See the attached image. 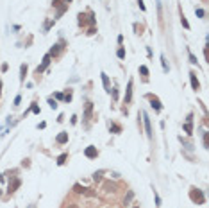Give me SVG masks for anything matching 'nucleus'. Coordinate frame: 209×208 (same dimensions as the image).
I'll list each match as a JSON object with an SVG mask.
<instances>
[{
  "instance_id": "1",
  "label": "nucleus",
  "mask_w": 209,
  "mask_h": 208,
  "mask_svg": "<svg viewBox=\"0 0 209 208\" xmlns=\"http://www.w3.org/2000/svg\"><path fill=\"white\" fill-rule=\"evenodd\" d=\"M190 199H191L195 204H204V201H205V196H204V192H202L200 189H195V187H191V190H190Z\"/></svg>"
},
{
  "instance_id": "2",
  "label": "nucleus",
  "mask_w": 209,
  "mask_h": 208,
  "mask_svg": "<svg viewBox=\"0 0 209 208\" xmlns=\"http://www.w3.org/2000/svg\"><path fill=\"white\" fill-rule=\"evenodd\" d=\"M145 97H147V101L150 102V106H152L156 111H161V109H163V104H161V101H159V99H157L154 94H147Z\"/></svg>"
},
{
  "instance_id": "3",
  "label": "nucleus",
  "mask_w": 209,
  "mask_h": 208,
  "mask_svg": "<svg viewBox=\"0 0 209 208\" xmlns=\"http://www.w3.org/2000/svg\"><path fill=\"white\" fill-rule=\"evenodd\" d=\"M84 156H86V158H89V160L97 158V156H98V149H97L95 145H88V147L84 149Z\"/></svg>"
},
{
  "instance_id": "4",
  "label": "nucleus",
  "mask_w": 209,
  "mask_h": 208,
  "mask_svg": "<svg viewBox=\"0 0 209 208\" xmlns=\"http://www.w3.org/2000/svg\"><path fill=\"white\" fill-rule=\"evenodd\" d=\"M50 59H52V58H50L49 54H45V56H43V61H41V65H39V66L36 68V76H39V74H41V72L45 70V68L50 65Z\"/></svg>"
},
{
  "instance_id": "5",
  "label": "nucleus",
  "mask_w": 209,
  "mask_h": 208,
  "mask_svg": "<svg viewBox=\"0 0 209 208\" xmlns=\"http://www.w3.org/2000/svg\"><path fill=\"white\" fill-rule=\"evenodd\" d=\"M63 45H64V41H59V43H56V45H54V47L50 49V52H49V56H50V58H52V56H59V54L63 52V49H64V47H63Z\"/></svg>"
},
{
  "instance_id": "6",
  "label": "nucleus",
  "mask_w": 209,
  "mask_h": 208,
  "mask_svg": "<svg viewBox=\"0 0 209 208\" xmlns=\"http://www.w3.org/2000/svg\"><path fill=\"white\" fill-rule=\"evenodd\" d=\"M141 115H143V124H145V129H147V136L152 138V124H150V119H148L147 113H141Z\"/></svg>"
},
{
  "instance_id": "7",
  "label": "nucleus",
  "mask_w": 209,
  "mask_h": 208,
  "mask_svg": "<svg viewBox=\"0 0 209 208\" xmlns=\"http://www.w3.org/2000/svg\"><path fill=\"white\" fill-rule=\"evenodd\" d=\"M184 131L188 133V135H191V133H193V115H191V113L188 115V119H186V124H184Z\"/></svg>"
},
{
  "instance_id": "8",
  "label": "nucleus",
  "mask_w": 209,
  "mask_h": 208,
  "mask_svg": "<svg viewBox=\"0 0 209 208\" xmlns=\"http://www.w3.org/2000/svg\"><path fill=\"white\" fill-rule=\"evenodd\" d=\"M20 185H21V179H18V178H14L13 181H9V189H7V192H9V194H13V192H16V189H20Z\"/></svg>"
},
{
  "instance_id": "9",
  "label": "nucleus",
  "mask_w": 209,
  "mask_h": 208,
  "mask_svg": "<svg viewBox=\"0 0 209 208\" xmlns=\"http://www.w3.org/2000/svg\"><path fill=\"white\" fill-rule=\"evenodd\" d=\"M190 81H191V88H193L195 91H198V90H200V83H198L195 72H190Z\"/></svg>"
},
{
  "instance_id": "10",
  "label": "nucleus",
  "mask_w": 209,
  "mask_h": 208,
  "mask_svg": "<svg viewBox=\"0 0 209 208\" xmlns=\"http://www.w3.org/2000/svg\"><path fill=\"white\" fill-rule=\"evenodd\" d=\"M91 113H93V104L91 102H86V109H84V120L86 122L91 120Z\"/></svg>"
},
{
  "instance_id": "11",
  "label": "nucleus",
  "mask_w": 209,
  "mask_h": 208,
  "mask_svg": "<svg viewBox=\"0 0 209 208\" xmlns=\"http://www.w3.org/2000/svg\"><path fill=\"white\" fill-rule=\"evenodd\" d=\"M132 101V81L127 83V90H125V102L129 104Z\"/></svg>"
},
{
  "instance_id": "12",
  "label": "nucleus",
  "mask_w": 209,
  "mask_h": 208,
  "mask_svg": "<svg viewBox=\"0 0 209 208\" xmlns=\"http://www.w3.org/2000/svg\"><path fill=\"white\" fill-rule=\"evenodd\" d=\"M56 142L61 144V145L66 144V142H68V133H66V131H61V133L57 135V138H56Z\"/></svg>"
},
{
  "instance_id": "13",
  "label": "nucleus",
  "mask_w": 209,
  "mask_h": 208,
  "mask_svg": "<svg viewBox=\"0 0 209 208\" xmlns=\"http://www.w3.org/2000/svg\"><path fill=\"white\" fill-rule=\"evenodd\" d=\"M100 77H102V83H104V90L107 91V94H109V91H111V84H109V77H107V74H100Z\"/></svg>"
},
{
  "instance_id": "14",
  "label": "nucleus",
  "mask_w": 209,
  "mask_h": 208,
  "mask_svg": "<svg viewBox=\"0 0 209 208\" xmlns=\"http://www.w3.org/2000/svg\"><path fill=\"white\" fill-rule=\"evenodd\" d=\"M104 190H106V192H116V185L111 183V181H106V183H104Z\"/></svg>"
},
{
  "instance_id": "15",
  "label": "nucleus",
  "mask_w": 209,
  "mask_h": 208,
  "mask_svg": "<svg viewBox=\"0 0 209 208\" xmlns=\"http://www.w3.org/2000/svg\"><path fill=\"white\" fill-rule=\"evenodd\" d=\"M86 190H88V189L82 187L81 183H75V185H73V192H75V194H86Z\"/></svg>"
},
{
  "instance_id": "16",
  "label": "nucleus",
  "mask_w": 209,
  "mask_h": 208,
  "mask_svg": "<svg viewBox=\"0 0 209 208\" xmlns=\"http://www.w3.org/2000/svg\"><path fill=\"white\" fill-rule=\"evenodd\" d=\"M25 76H27V65H21L20 66V81L21 83L25 81Z\"/></svg>"
},
{
  "instance_id": "17",
  "label": "nucleus",
  "mask_w": 209,
  "mask_h": 208,
  "mask_svg": "<svg viewBox=\"0 0 209 208\" xmlns=\"http://www.w3.org/2000/svg\"><path fill=\"white\" fill-rule=\"evenodd\" d=\"M109 129H111V133H122V126L114 124V122H109Z\"/></svg>"
},
{
  "instance_id": "18",
  "label": "nucleus",
  "mask_w": 209,
  "mask_h": 208,
  "mask_svg": "<svg viewBox=\"0 0 209 208\" xmlns=\"http://www.w3.org/2000/svg\"><path fill=\"white\" fill-rule=\"evenodd\" d=\"M139 74H141V76H143V79L147 81V79H148V68H147L145 65H141V66H139Z\"/></svg>"
},
{
  "instance_id": "19",
  "label": "nucleus",
  "mask_w": 209,
  "mask_h": 208,
  "mask_svg": "<svg viewBox=\"0 0 209 208\" xmlns=\"http://www.w3.org/2000/svg\"><path fill=\"white\" fill-rule=\"evenodd\" d=\"M72 95H73L72 90H66L64 94H63V101H64V102H70V101H72Z\"/></svg>"
},
{
  "instance_id": "20",
  "label": "nucleus",
  "mask_w": 209,
  "mask_h": 208,
  "mask_svg": "<svg viewBox=\"0 0 209 208\" xmlns=\"http://www.w3.org/2000/svg\"><path fill=\"white\" fill-rule=\"evenodd\" d=\"M77 18H79V25H86V24H88V20H86L88 16H86L84 13H79V16H77Z\"/></svg>"
},
{
  "instance_id": "21",
  "label": "nucleus",
  "mask_w": 209,
  "mask_h": 208,
  "mask_svg": "<svg viewBox=\"0 0 209 208\" xmlns=\"http://www.w3.org/2000/svg\"><path fill=\"white\" fill-rule=\"evenodd\" d=\"M180 24H182V27H184V29H190V22L186 20V16L182 14V11H180Z\"/></svg>"
},
{
  "instance_id": "22",
  "label": "nucleus",
  "mask_w": 209,
  "mask_h": 208,
  "mask_svg": "<svg viewBox=\"0 0 209 208\" xmlns=\"http://www.w3.org/2000/svg\"><path fill=\"white\" fill-rule=\"evenodd\" d=\"M161 65H163V70H165V72H168V70H170L168 61H166V58H165V56H161Z\"/></svg>"
},
{
  "instance_id": "23",
  "label": "nucleus",
  "mask_w": 209,
  "mask_h": 208,
  "mask_svg": "<svg viewBox=\"0 0 209 208\" xmlns=\"http://www.w3.org/2000/svg\"><path fill=\"white\" fill-rule=\"evenodd\" d=\"M68 160V154L64 153V154H61L59 158H57V165H64V161Z\"/></svg>"
},
{
  "instance_id": "24",
  "label": "nucleus",
  "mask_w": 209,
  "mask_h": 208,
  "mask_svg": "<svg viewBox=\"0 0 209 208\" xmlns=\"http://www.w3.org/2000/svg\"><path fill=\"white\" fill-rule=\"evenodd\" d=\"M188 58H190V63H191V65H197V58H195V54H193L190 49H188Z\"/></svg>"
},
{
  "instance_id": "25",
  "label": "nucleus",
  "mask_w": 209,
  "mask_h": 208,
  "mask_svg": "<svg viewBox=\"0 0 209 208\" xmlns=\"http://www.w3.org/2000/svg\"><path fill=\"white\" fill-rule=\"evenodd\" d=\"M102 174H104L102 171H98V172H95V174H93V181H95V183H98V181L102 179Z\"/></svg>"
},
{
  "instance_id": "26",
  "label": "nucleus",
  "mask_w": 209,
  "mask_h": 208,
  "mask_svg": "<svg viewBox=\"0 0 209 208\" xmlns=\"http://www.w3.org/2000/svg\"><path fill=\"white\" fill-rule=\"evenodd\" d=\"M116 56H118L120 59H125V49H123V47H120L118 50H116Z\"/></svg>"
},
{
  "instance_id": "27",
  "label": "nucleus",
  "mask_w": 209,
  "mask_h": 208,
  "mask_svg": "<svg viewBox=\"0 0 209 208\" xmlns=\"http://www.w3.org/2000/svg\"><path fill=\"white\" fill-rule=\"evenodd\" d=\"M109 94L113 95V99H114V101H118V88H116V86H114V88L109 91Z\"/></svg>"
},
{
  "instance_id": "28",
  "label": "nucleus",
  "mask_w": 209,
  "mask_h": 208,
  "mask_svg": "<svg viewBox=\"0 0 209 208\" xmlns=\"http://www.w3.org/2000/svg\"><path fill=\"white\" fill-rule=\"evenodd\" d=\"M31 111L36 113V115H39V106H38L36 102H32V104H31Z\"/></svg>"
},
{
  "instance_id": "29",
  "label": "nucleus",
  "mask_w": 209,
  "mask_h": 208,
  "mask_svg": "<svg viewBox=\"0 0 209 208\" xmlns=\"http://www.w3.org/2000/svg\"><path fill=\"white\" fill-rule=\"evenodd\" d=\"M154 199H156V206L161 208V197H159V194H157L156 190H154Z\"/></svg>"
},
{
  "instance_id": "30",
  "label": "nucleus",
  "mask_w": 209,
  "mask_h": 208,
  "mask_svg": "<svg viewBox=\"0 0 209 208\" xmlns=\"http://www.w3.org/2000/svg\"><path fill=\"white\" fill-rule=\"evenodd\" d=\"M195 14H197V16H198V18H204V16H205V11H204V9H200V7H198V9H195Z\"/></svg>"
},
{
  "instance_id": "31",
  "label": "nucleus",
  "mask_w": 209,
  "mask_h": 208,
  "mask_svg": "<svg viewBox=\"0 0 209 208\" xmlns=\"http://www.w3.org/2000/svg\"><path fill=\"white\" fill-rule=\"evenodd\" d=\"M132 197H134V192H132V190H129V192H127V197H125V201H123V203H125V204H129V201H131Z\"/></svg>"
},
{
  "instance_id": "32",
  "label": "nucleus",
  "mask_w": 209,
  "mask_h": 208,
  "mask_svg": "<svg viewBox=\"0 0 209 208\" xmlns=\"http://www.w3.org/2000/svg\"><path fill=\"white\" fill-rule=\"evenodd\" d=\"M134 31H136V34H141V32H143V25L134 24Z\"/></svg>"
},
{
  "instance_id": "33",
  "label": "nucleus",
  "mask_w": 209,
  "mask_h": 208,
  "mask_svg": "<svg viewBox=\"0 0 209 208\" xmlns=\"http://www.w3.org/2000/svg\"><path fill=\"white\" fill-rule=\"evenodd\" d=\"M49 106H50L52 109H57V102H56L54 99H49Z\"/></svg>"
},
{
  "instance_id": "34",
  "label": "nucleus",
  "mask_w": 209,
  "mask_h": 208,
  "mask_svg": "<svg viewBox=\"0 0 209 208\" xmlns=\"http://www.w3.org/2000/svg\"><path fill=\"white\" fill-rule=\"evenodd\" d=\"M207 140H209V133H204V147H205V149H207V145H209Z\"/></svg>"
},
{
  "instance_id": "35",
  "label": "nucleus",
  "mask_w": 209,
  "mask_h": 208,
  "mask_svg": "<svg viewBox=\"0 0 209 208\" xmlns=\"http://www.w3.org/2000/svg\"><path fill=\"white\" fill-rule=\"evenodd\" d=\"M20 102H21V95L18 94V95L14 97V106H20Z\"/></svg>"
},
{
  "instance_id": "36",
  "label": "nucleus",
  "mask_w": 209,
  "mask_h": 208,
  "mask_svg": "<svg viewBox=\"0 0 209 208\" xmlns=\"http://www.w3.org/2000/svg\"><path fill=\"white\" fill-rule=\"evenodd\" d=\"M138 6H139V9H141V11H147V7H145V4H143V0H138Z\"/></svg>"
},
{
  "instance_id": "37",
  "label": "nucleus",
  "mask_w": 209,
  "mask_h": 208,
  "mask_svg": "<svg viewBox=\"0 0 209 208\" xmlns=\"http://www.w3.org/2000/svg\"><path fill=\"white\" fill-rule=\"evenodd\" d=\"M95 32H97V29H95V27H91V29H89L86 34H88V36H91V34H95Z\"/></svg>"
},
{
  "instance_id": "38",
  "label": "nucleus",
  "mask_w": 209,
  "mask_h": 208,
  "mask_svg": "<svg viewBox=\"0 0 209 208\" xmlns=\"http://www.w3.org/2000/svg\"><path fill=\"white\" fill-rule=\"evenodd\" d=\"M7 68H9V65H7V63H4V65H2V68H0V70H2V72H7Z\"/></svg>"
},
{
  "instance_id": "39",
  "label": "nucleus",
  "mask_w": 209,
  "mask_h": 208,
  "mask_svg": "<svg viewBox=\"0 0 209 208\" xmlns=\"http://www.w3.org/2000/svg\"><path fill=\"white\" fill-rule=\"evenodd\" d=\"M66 208H79V204H77V203H70Z\"/></svg>"
},
{
  "instance_id": "40",
  "label": "nucleus",
  "mask_w": 209,
  "mask_h": 208,
  "mask_svg": "<svg viewBox=\"0 0 209 208\" xmlns=\"http://www.w3.org/2000/svg\"><path fill=\"white\" fill-rule=\"evenodd\" d=\"M56 99L57 101H63V94H56Z\"/></svg>"
},
{
  "instance_id": "41",
  "label": "nucleus",
  "mask_w": 209,
  "mask_h": 208,
  "mask_svg": "<svg viewBox=\"0 0 209 208\" xmlns=\"http://www.w3.org/2000/svg\"><path fill=\"white\" fill-rule=\"evenodd\" d=\"M61 2H64V4H70V2H72V0H61Z\"/></svg>"
},
{
  "instance_id": "42",
  "label": "nucleus",
  "mask_w": 209,
  "mask_h": 208,
  "mask_svg": "<svg viewBox=\"0 0 209 208\" xmlns=\"http://www.w3.org/2000/svg\"><path fill=\"white\" fill-rule=\"evenodd\" d=\"M2 181H4V176H2V174H0V183H2Z\"/></svg>"
},
{
  "instance_id": "43",
  "label": "nucleus",
  "mask_w": 209,
  "mask_h": 208,
  "mask_svg": "<svg viewBox=\"0 0 209 208\" xmlns=\"http://www.w3.org/2000/svg\"><path fill=\"white\" fill-rule=\"evenodd\" d=\"M132 208H139V206H132Z\"/></svg>"
},
{
  "instance_id": "44",
  "label": "nucleus",
  "mask_w": 209,
  "mask_h": 208,
  "mask_svg": "<svg viewBox=\"0 0 209 208\" xmlns=\"http://www.w3.org/2000/svg\"><path fill=\"white\" fill-rule=\"evenodd\" d=\"M0 196H2V190H0Z\"/></svg>"
}]
</instances>
